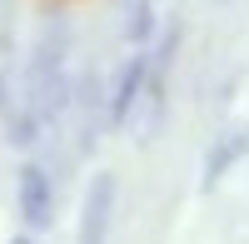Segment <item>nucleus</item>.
Segmentation results:
<instances>
[{
	"label": "nucleus",
	"instance_id": "7",
	"mask_svg": "<svg viewBox=\"0 0 249 244\" xmlns=\"http://www.w3.org/2000/svg\"><path fill=\"white\" fill-rule=\"evenodd\" d=\"M150 35H155V0H135L130 20H124V40L130 50H150Z\"/></svg>",
	"mask_w": 249,
	"mask_h": 244
},
{
	"label": "nucleus",
	"instance_id": "9",
	"mask_svg": "<svg viewBox=\"0 0 249 244\" xmlns=\"http://www.w3.org/2000/svg\"><path fill=\"white\" fill-rule=\"evenodd\" d=\"M214 5H230V0H214Z\"/></svg>",
	"mask_w": 249,
	"mask_h": 244
},
{
	"label": "nucleus",
	"instance_id": "8",
	"mask_svg": "<svg viewBox=\"0 0 249 244\" xmlns=\"http://www.w3.org/2000/svg\"><path fill=\"white\" fill-rule=\"evenodd\" d=\"M10 244H30V234H15V239H10Z\"/></svg>",
	"mask_w": 249,
	"mask_h": 244
},
{
	"label": "nucleus",
	"instance_id": "5",
	"mask_svg": "<svg viewBox=\"0 0 249 244\" xmlns=\"http://www.w3.org/2000/svg\"><path fill=\"white\" fill-rule=\"evenodd\" d=\"M249 155V125H230L210 139V150H204V170H199V190H214L224 174H230L239 159Z\"/></svg>",
	"mask_w": 249,
	"mask_h": 244
},
{
	"label": "nucleus",
	"instance_id": "2",
	"mask_svg": "<svg viewBox=\"0 0 249 244\" xmlns=\"http://www.w3.org/2000/svg\"><path fill=\"white\" fill-rule=\"evenodd\" d=\"M144 95H150V50H130V55L120 60L110 90H105V105H110L105 110V125L110 130H124Z\"/></svg>",
	"mask_w": 249,
	"mask_h": 244
},
{
	"label": "nucleus",
	"instance_id": "1",
	"mask_svg": "<svg viewBox=\"0 0 249 244\" xmlns=\"http://www.w3.org/2000/svg\"><path fill=\"white\" fill-rule=\"evenodd\" d=\"M65 55H70V25L65 20H45L35 50H30V70H25V100L20 110L40 125H60L75 105V80L65 70Z\"/></svg>",
	"mask_w": 249,
	"mask_h": 244
},
{
	"label": "nucleus",
	"instance_id": "6",
	"mask_svg": "<svg viewBox=\"0 0 249 244\" xmlns=\"http://www.w3.org/2000/svg\"><path fill=\"white\" fill-rule=\"evenodd\" d=\"M175 50H179V25H170L160 35V45L150 50V115H144V130H150V139H155V130H160V120H164V75H170V60H175Z\"/></svg>",
	"mask_w": 249,
	"mask_h": 244
},
{
	"label": "nucleus",
	"instance_id": "4",
	"mask_svg": "<svg viewBox=\"0 0 249 244\" xmlns=\"http://www.w3.org/2000/svg\"><path fill=\"white\" fill-rule=\"evenodd\" d=\"M15 209L25 219V229H45L55 219V179L40 159H25L15 170Z\"/></svg>",
	"mask_w": 249,
	"mask_h": 244
},
{
	"label": "nucleus",
	"instance_id": "3",
	"mask_svg": "<svg viewBox=\"0 0 249 244\" xmlns=\"http://www.w3.org/2000/svg\"><path fill=\"white\" fill-rule=\"evenodd\" d=\"M115 199H120V179L110 170H95V179L85 185L80 199V225H75V244H110V225H115Z\"/></svg>",
	"mask_w": 249,
	"mask_h": 244
}]
</instances>
